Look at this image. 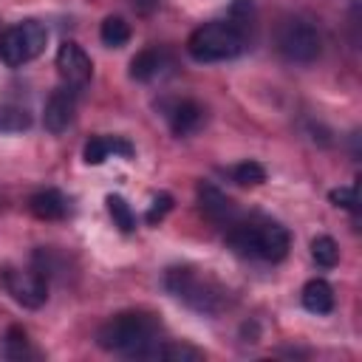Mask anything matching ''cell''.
<instances>
[{"instance_id": "1", "label": "cell", "mask_w": 362, "mask_h": 362, "mask_svg": "<svg viewBox=\"0 0 362 362\" xmlns=\"http://www.w3.org/2000/svg\"><path fill=\"white\" fill-rule=\"evenodd\" d=\"M99 348L127 356V359H158L161 351V322L150 311H122L99 325Z\"/></svg>"}, {"instance_id": "2", "label": "cell", "mask_w": 362, "mask_h": 362, "mask_svg": "<svg viewBox=\"0 0 362 362\" xmlns=\"http://www.w3.org/2000/svg\"><path fill=\"white\" fill-rule=\"evenodd\" d=\"M226 243L243 257L280 263L291 249V235L272 218H238L232 226H226Z\"/></svg>"}, {"instance_id": "3", "label": "cell", "mask_w": 362, "mask_h": 362, "mask_svg": "<svg viewBox=\"0 0 362 362\" xmlns=\"http://www.w3.org/2000/svg\"><path fill=\"white\" fill-rule=\"evenodd\" d=\"M246 28L232 20H209L187 37V54L195 62H226L246 51Z\"/></svg>"}, {"instance_id": "4", "label": "cell", "mask_w": 362, "mask_h": 362, "mask_svg": "<svg viewBox=\"0 0 362 362\" xmlns=\"http://www.w3.org/2000/svg\"><path fill=\"white\" fill-rule=\"evenodd\" d=\"M164 288L181 300L184 305H189L192 311L198 314H206V317H215L223 311L226 305V291L212 280L206 277L204 272L192 269V266H173L164 272Z\"/></svg>"}, {"instance_id": "5", "label": "cell", "mask_w": 362, "mask_h": 362, "mask_svg": "<svg viewBox=\"0 0 362 362\" xmlns=\"http://www.w3.org/2000/svg\"><path fill=\"white\" fill-rule=\"evenodd\" d=\"M48 31L40 20H23L8 25L0 34V62L8 68H23L25 62L37 59L45 51Z\"/></svg>"}, {"instance_id": "6", "label": "cell", "mask_w": 362, "mask_h": 362, "mask_svg": "<svg viewBox=\"0 0 362 362\" xmlns=\"http://www.w3.org/2000/svg\"><path fill=\"white\" fill-rule=\"evenodd\" d=\"M322 40L311 20L291 17L277 28V51L288 62H314L320 57Z\"/></svg>"}, {"instance_id": "7", "label": "cell", "mask_w": 362, "mask_h": 362, "mask_svg": "<svg viewBox=\"0 0 362 362\" xmlns=\"http://www.w3.org/2000/svg\"><path fill=\"white\" fill-rule=\"evenodd\" d=\"M3 288L11 294V300L23 308H40L48 300V277L40 269H3L0 272Z\"/></svg>"}, {"instance_id": "8", "label": "cell", "mask_w": 362, "mask_h": 362, "mask_svg": "<svg viewBox=\"0 0 362 362\" xmlns=\"http://www.w3.org/2000/svg\"><path fill=\"white\" fill-rule=\"evenodd\" d=\"M54 65H57V74L62 79L65 88H74L76 93L88 88L90 76H93V62L90 57L85 54L82 45L65 40L59 48H57V57H54Z\"/></svg>"}, {"instance_id": "9", "label": "cell", "mask_w": 362, "mask_h": 362, "mask_svg": "<svg viewBox=\"0 0 362 362\" xmlns=\"http://www.w3.org/2000/svg\"><path fill=\"white\" fill-rule=\"evenodd\" d=\"M74 113H76V90L62 85V88H57V90L48 96L45 110H42V124H45L48 133L59 136V133H65V130L71 127Z\"/></svg>"}, {"instance_id": "10", "label": "cell", "mask_w": 362, "mask_h": 362, "mask_svg": "<svg viewBox=\"0 0 362 362\" xmlns=\"http://www.w3.org/2000/svg\"><path fill=\"white\" fill-rule=\"evenodd\" d=\"M198 204H201L204 218L212 221V223H218V226H223V229L232 226V223L240 218L235 201H232L229 195H223L215 184H206V181L198 184Z\"/></svg>"}, {"instance_id": "11", "label": "cell", "mask_w": 362, "mask_h": 362, "mask_svg": "<svg viewBox=\"0 0 362 362\" xmlns=\"http://www.w3.org/2000/svg\"><path fill=\"white\" fill-rule=\"evenodd\" d=\"M164 116L175 136H189L204 124V107L195 99H175Z\"/></svg>"}, {"instance_id": "12", "label": "cell", "mask_w": 362, "mask_h": 362, "mask_svg": "<svg viewBox=\"0 0 362 362\" xmlns=\"http://www.w3.org/2000/svg\"><path fill=\"white\" fill-rule=\"evenodd\" d=\"M110 156H122V158H130L133 156V144L122 136H93L85 150H82V158L85 164H102L107 161Z\"/></svg>"}, {"instance_id": "13", "label": "cell", "mask_w": 362, "mask_h": 362, "mask_svg": "<svg viewBox=\"0 0 362 362\" xmlns=\"http://www.w3.org/2000/svg\"><path fill=\"white\" fill-rule=\"evenodd\" d=\"M28 209L40 221H62L71 212V201L59 189H40L28 198Z\"/></svg>"}, {"instance_id": "14", "label": "cell", "mask_w": 362, "mask_h": 362, "mask_svg": "<svg viewBox=\"0 0 362 362\" xmlns=\"http://www.w3.org/2000/svg\"><path fill=\"white\" fill-rule=\"evenodd\" d=\"M167 65H170L167 54L153 45V48L139 51V54L130 59V76H133L136 82H153V79H158V76L167 71Z\"/></svg>"}, {"instance_id": "15", "label": "cell", "mask_w": 362, "mask_h": 362, "mask_svg": "<svg viewBox=\"0 0 362 362\" xmlns=\"http://www.w3.org/2000/svg\"><path fill=\"white\" fill-rule=\"evenodd\" d=\"M300 303H303V308L311 311V314H331L337 297H334V288H331L328 280L314 277V280H308V283L303 286V291H300Z\"/></svg>"}, {"instance_id": "16", "label": "cell", "mask_w": 362, "mask_h": 362, "mask_svg": "<svg viewBox=\"0 0 362 362\" xmlns=\"http://www.w3.org/2000/svg\"><path fill=\"white\" fill-rule=\"evenodd\" d=\"M0 354H3L6 359H28V356H34L31 339H28L25 328L8 325L6 334H3V342H0Z\"/></svg>"}, {"instance_id": "17", "label": "cell", "mask_w": 362, "mask_h": 362, "mask_svg": "<svg viewBox=\"0 0 362 362\" xmlns=\"http://www.w3.org/2000/svg\"><path fill=\"white\" fill-rule=\"evenodd\" d=\"M99 40L107 45V48H122L127 40H130V23L119 14H110L102 20L99 25Z\"/></svg>"}, {"instance_id": "18", "label": "cell", "mask_w": 362, "mask_h": 362, "mask_svg": "<svg viewBox=\"0 0 362 362\" xmlns=\"http://www.w3.org/2000/svg\"><path fill=\"white\" fill-rule=\"evenodd\" d=\"M311 257H314V263L320 269H334L339 263V246H337V240L328 238V235H317L311 240Z\"/></svg>"}, {"instance_id": "19", "label": "cell", "mask_w": 362, "mask_h": 362, "mask_svg": "<svg viewBox=\"0 0 362 362\" xmlns=\"http://www.w3.org/2000/svg\"><path fill=\"white\" fill-rule=\"evenodd\" d=\"M31 127V113L20 105H0V133H23Z\"/></svg>"}, {"instance_id": "20", "label": "cell", "mask_w": 362, "mask_h": 362, "mask_svg": "<svg viewBox=\"0 0 362 362\" xmlns=\"http://www.w3.org/2000/svg\"><path fill=\"white\" fill-rule=\"evenodd\" d=\"M105 204H107V212L113 218V226H119L122 232H133L136 229V212L122 195H107Z\"/></svg>"}, {"instance_id": "21", "label": "cell", "mask_w": 362, "mask_h": 362, "mask_svg": "<svg viewBox=\"0 0 362 362\" xmlns=\"http://www.w3.org/2000/svg\"><path fill=\"white\" fill-rule=\"evenodd\" d=\"M158 359H170V362H195V359H204V351L187 345V342H161V351H158Z\"/></svg>"}, {"instance_id": "22", "label": "cell", "mask_w": 362, "mask_h": 362, "mask_svg": "<svg viewBox=\"0 0 362 362\" xmlns=\"http://www.w3.org/2000/svg\"><path fill=\"white\" fill-rule=\"evenodd\" d=\"M232 181L240 187H257L266 181V170L257 161H240L232 167Z\"/></svg>"}, {"instance_id": "23", "label": "cell", "mask_w": 362, "mask_h": 362, "mask_svg": "<svg viewBox=\"0 0 362 362\" xmlns=\"http://www.w3.org/2000/svg\"><path fill=\"white\" fill-rule=\"evenodd\" d=\"M173 209V195L170 192H158L153 201H150V209L144 212V221L147 223H158V221H164V215Z\"/></svg>"}, {"instance_id": "24", "label": "cell", "mask_w": 362, "mask_h": 362, "mask_svg": "<svg viewBox=\"0 0 362 362\" xmlns=\"http://www.w3.org/2000/svg\"><path fill=\"white\" fill-rule=\"evenodd\" d=\"M331 204L334 206H342L348 212H356V187H339V189H331Z\"/></svg>"}]
</instances>
